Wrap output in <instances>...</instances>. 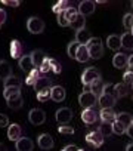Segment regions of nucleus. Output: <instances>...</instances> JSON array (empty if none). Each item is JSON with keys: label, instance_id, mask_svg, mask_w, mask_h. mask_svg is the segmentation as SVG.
<instances>
[{"label": "nucleus", "instance_id": "obj_20", "mask_svg": "<svg viewBox=\"0 0 133 151\" xmlns=\"http://www.w3.org/2000/svg\"><path fill=\"white\" fill-rule=\"evenodd\" d=\"M6 104H8V107H9L11 110H19V108L24 105L22 95H21V93H16V95L8 98V99H6Z\"/></svg>", "mask_w": 133, "mask_h": 151}, {"label": "nucleus", "instance_id": "obj_31", "mask_svg": "<svg viewBox=\"0 0 133 151\" xmlns=\"http://www.w3.org/2000/svg\"><path fill=\"white\" fill-rule=\"evenodd\" d=\"M3 86L5 88H18V89H21V86H22V82H21V79H18L16 76H11V77H8L5 82H3Z\"/></svg>", "mask_w": 133, "mask_h": 151}, {"label": "nucleus", "instance_id": "obj_53", "mask_svg": "<svg viewBox=\"0 0 133 151\" xmlns=\"http://www.w3.org/2000/svg\"><path fill=\"white\" fill-rule=\"evenodd\" d=\"M0 151H8V147L3 142H0Z\"/></svg>", "mask_w": 133, "mask_h": 151}, {"label": "nucleus", "instance_id": "obj_25", "mask_svg": "<svg viewBox=\"0 0 133 151\" xmlns=\"http://www.w3.org/2000/svg\"><path fill=\"white\" fill-rule=\"evenodd\" d=\"M19 68L24 71V73H30V71H33L34 70V64H33V61H31V56L30 55H24L21 59H19Z\"/></svg>", "mask_w": 133, "mask_h": 151}, {"label": "nucleus", "instance_id": "obj_3", "mask_svg": "<svg viewBox=\"0 0 133 151\" xmlns=\"http://www.w3.org/2000/svg\"><path fill=\"white\" fill-rule=\"evenodd\" d=\"M96 102H98V96H96L95 93H92L90 91H84V92L80 93V96H79V104H80L84 110L92 108Z\"/></svg>", "mask_w": 133, "mask_h": 151}, {"label": "nucleus", "instance_id": "obj_16", "mask_svg": "<svg viewBox=\"0 0 133 151\" xmlns=\"http://www.w3.org/2000/svg\"><path fill=\"white\" fill-rule=\"evenodd\" d=\"M66 98V92L62 86H53L50 91V99L55 102H62Z\"/></svg>", "mask_w": 133, "mask_h": 151}, {"label": "nucleus", "instance_id": "obj_52", "mask_svg": "<svg viewBox=\"0 0 133 151\" xmlns=\"http://www.w3.org/2000/svg\"><path fill=\"white\" fill-rule=\"evenodd\" d=\"M126 133H127L130 138H133V122H132V124H130V127L127 129V132H126Z\"/></svg>", "mask_w": 133, "mask_h": 151}, {"label": "nucleus", "instance_id": "obj_27", "mask_svg": "<svg viewBox=\"0 0 133 151\" xmlns=\"http://www.w3.org/2000/svg\"><path fill=\"white\" fill-rule=\"evenodd\" d=\"M40 74H41V73H40V70H39V68H34L33 71H30V73H28L27 79H25V83H27L28 86H33V88H34V85L37 83V80L41 77Z\"/></svg>", "mask_w": 133, "mask_h": 151}, {"label": "nucleus", "instance_id": "obj_38", "mask_svg": "<svg viewBox=\"0 0 133 151\" xmlns=\"http://www.w3.org/2000/svg\"><path fill=\"white\" fill-rule=\"evenodd\" d=\"M16 93H21V89H18V88H5L3 89V96L6 99L14 96V95H16Z\"/></svg>", "mask_w": 133, "mask_h": 151}, {"label": "nucleus", "instance_id": "obj_48", "mask_svg": "<svg viewBox=\"0 0 133 151\" xmlns=\"http://www.w3.org/2000/svg\"><path fill=\"white\" fill-rule=\"evenodd\" d=\"M2 3L6 5V6H12V8H18L21 5L19 0H2Z\"/></svg>", "mask_w": 133, "mask_h": 151}, {"label": "nucleus", "instance_id": "obj_28", "mask_svg": "<svg viewBox=\"0 0 133 151\" xmlns=\"http://www.w3.org/2000/svg\"><path fill=\"white\" fill-rule=\"evenodd\" d=\"M120 39H121V47L127 50H133V34L132 33H124L123 36H120Z\"/></svg>", "mask_w": 133, "mask_h": 151}, {"label": "nucleus", "instance_id": "obj_8", "mask_svg": "<svg viewBox=\"0 0 133 151\" xmlns=\"http://www.w3.org/2000/svg\"><path fill=\"white\" fill-rule=\"evenodd\" d=\"M95 12V2H92V0H83V2H80L79 5V14L82 17H89Z\"/></svg>", "mask_w": 133, "mask_h": 151}, {"label": "nucleus", "instance_id": "obj_49", "mask_svg": "<svg viewBox=\"0 0 133 151\" xmlns=\"http://www.w3.org/2000/svg\"><path fill=\"white\" fill-rule=\"evenodd\" d=\"M6 18H8V14L5 12V9H0V25H3L6 22Z\"/></svg>", "mask_w": 133, "mask_h": 151}, {"label": "nucleus", "instance_id": "obj_15", "mask_svg": "<svg viewBox=\"0 0 133 151\" xmlns=\"http://www.w3.org/2000/svg\"><path fill=\"white\" fill-rule=\"evenodd\" d=\"M49 89H52V80H50L49 77H44V76H41V77L37 80V83L34 85L36 93L43 92V91H49Z\"/></svg>", "mask_w": 133, "mask_h": 151}, {"label": "nucleus", "instance_id": "obj_43", "mask_svg": "<svg viewBox=\"0 0 133 151\" xmlns=\"http://www.w3.org/2000/svg\"><path fill=\"white\" fill-rule=\"evenodd\" d=\"M102 95H112V96H115L114 85H112V83H105V85H104V93H102Z\"/></svg>", "mask_w": 133, "mask_h": 151}, {"label": "nucleus", "instance_id": "obj_18", "mask_svg": "<svg viewBox=\"0 0 133 151\" xmlns=\"http://www.w3.org/2000/svg\"><path fill=\"white\" fill-rule=\"evenodd\" d=\"M98 102L101 105V108H112L117 104V96L112 95H101L98 98Z\"/></svg>", "mask_w": 133, "mask_h": 151}, {"label": "nucleus", "instance_id": "obj_4", "mask_svg": "<svg viewBox=\"0 0 133 151\" xmlns=\"http://www.w3.org/2000/svg\"><path fill=\"white\" fill-rule=\"evenodd\" d=\"M27 28L31 34H40L44 31V22H43V19H40L37 17H31L27 21Z\"/></svg>", "mask_w": 133, "mask_h": 151}, {"label": "nucleus", "instance_id": "obj_21", "mask_svg": "<svg viewBox=\"0 0 133 151\" xmlns=\"http://www.w3.org/2000/svg\"><path fill=\"white\" fill-rule=\"evenodd\" d=\"M31 61H33V64H34V68H40L41 67V64L46 61V53L43 52V50H33L31 52Z\"/></svg>", "mask_w": 133, "mask_h": 151}, {"label": "nucleus", "instance_id": "obj_42", "mask_svg": "<svg viewBox=\"0 0 133 151\" xmlns=\"http://www.w3.org/2000/svg\"><path fill=\"white\" fill-rule=\"evenodd\" d=\"M50 91H52V89H49V91H43V92H39V93H37V101H40V102H46V101H49V99H50Z\"/></svg>", "mask_w": 133, "mask_h": 151}, {"label": "nucleus", "instance_id": "obj_36", "mask_svg": "<svg viewBox=\"0 0 133 151\" xmlns=\"http://www.w3.org/2000/svg\"><path fill=\"white\" fill-rule=\"evenodd\" d=\"M79 47H80V45L74 40V42H71L70 45H68V56L70 58H73V59H76V55H77V50H79Z\"/></svg>", "mask_w": 133, "mask_h": 151}, {"label": "nucleus", "instance_id": "obj_13", "mask_svg": "<svg viewBox=\"0 0 133 151\" xmlns=\"http://www.w3.org/2000/svg\"><path fill=\"white\" fill-rule=\"evenodd\" d=\"M15 148H16V151H33L34 142H33V139L22 136L21 139H18L15 142Z\"/></svg>", "mask_w": 133, "mask_h": 151}, {"label": "nucleus", "instance_id": "obj_29", "mask_svg": "<svg viewBox=\"0 0 133 151\" xmlns=\"http://www.w3.org/2000/svg\"><path fill=\"white\" fill-rule=\"evenodd\" d=\"M76 59L79 62H87L90 59V55H89V50H87V46H83L80 45L79 50H77V55H76Z\"/></svg>", "mask_w": 133, "mask_h": 151}, {"label": "nucleus", "instance_id": "obj_23", "mask_svg": "<svg viewBox=\"0 0 133 151\" xmlns=\"http://www.w3.org/2000/svg\"><path fill=\"white\" fill-rule=\"evenodd\" d=\"M104 85H105V83L102 82V77H101V79H98L96 82H93L89 88H84V91H90L92 93H95V95L99 98V96L104 93Z\"/></svg>", "mask_w": 133, "mask_h": 151}, {"label": "nucleus", "instance_id": "obj_57", "mask_svg": "<svg viewBox=\"0 0 133 151\" xmlns=\"http://www.w3.org/2000/svg\"><path fill=\"white\" fill-rule=\"evenodd\" d=\"M132 6H133V3H132Z\"/></svg>", "mask_w": 133, "mask_h": 151}, {"label": "nucleus", "instance_id": "obj_44", "mask_svg": "<svg viewBox=\"0 0 133 151\" xmlns=\"http://www.w3.org/2000/svg\"><path fill=\"white\" fill-rule=\"evenodd\" d=\"M112 133L114 135H123V133H126V129L123 126H120L117 122H114L112 123Z\"/></svg>", "mask_w": 133, "mask_h": 151}, {"label": "nucleus", "instance_id": "obj_35", "mask_svg": "<svg viewBox=\"0 0 133 151\" xmlns=\"http://www.w3.org/2000/svg\"><path fill=\"white\" fill-rule=\"evenodd\" d=\"M98 130L104 135V138L111 136V135H112V124H109V123H101Z\"/></svg>", "mask_w": 133, "mask_h": 151}, {"label": "nucleus", "instance_id": "obj_55", "mask_svg": "<svg viewBox=\"0 0 133 151\" xmlns=\"http://www.w3.org/2000/svg\"><path fill=\"white\" fill-rule=\"evenodd\" d=\"M130 33H132V34H133V27H132V30H130Z\"/></svg>", "mask_w": 133, "mask_h": 151}, {"label": "nucleus", "instance_id": "obj_54", "mask_svg": "<svg viewBox=\"0 0 133 151\" xmlns=\"http://www.w3.org/2000/svg\"><path fill=\"white\" fill-rule=\"evenodd\" d=\"M126 151H133V142L127 144V147H126Z\"/></svg>", "mask_w": 133, "mask_h": 151}, {"label": "nucleus", "instance_id": "obj_56", "mask_svg": "<svg viewBox=\"0 0 133 151\" xmlns=\"http://www.w3.org/2000/svg\"><path fill=\"white\" fill-rule=\"evenodd\" d=\"M79 151H84V150H80V148H79Z\"/></svg>", "mask_w": 133, "mask_h": 151}, {"label": "nucleus", "instance_id": "obj_58", "mask_svg": "<svg viewBox=\"0 0 133 151\" xmlns=\"http://www.w3.org/2000/svg\"><path fill=\"white\" fill-rule=\"evenodd\" d=\"M132 99H133V98H132Z\"/></svg>", "mask_w": 133, "mask_h": 151}, {"label": "nucleus", "instance_id": "obj_46", "mask_svg": "<svg viewBox=\"0 0 133 151\" xmlns=\"http://www.w3.org/2000/svg\"><path fill=\"white\" fill-rule=\"evenodd\" d=\"M6 126H9V117H8L6 114H2V113H0V129H2V127H6Z\"/></svg>", "mask_w": 133, "mask_h": 151}, {"label": "nucleus", "instance_id": "obj_11", "mask_svg": "<svg viewBox=\"0 0 133 151\" xmlns=\"http://www.w3.org/2000/svg\"><path fill=\"white\" fill-rule=\"evenodd\" d=\"M8 138L11 141H14V142H16L18 139H21L22 138V127L19 124H16V123L9 124V127H8Z\"/></svg>", "mask_w": 133, "mask_h": 151}, {"label": "nucleus", "instance_id": "obj_24", "mask_svg": "<svg viewBox=\"0 0 133 151\" xmlns=\"http://www.w3.org/2000/svg\"><path fill=\"white\" fill-rule=\"evenodd\" d=\"M107 46L111 50H120L121 49V39L117 34H111L107 37Z\"/></svg>", "mask_w": 133, "mask_h": 151}, {"label": "nucleus", "instance_id": "obj_39", "mask_svg": "<svg viewBox=\"0 0 133 151\" xmlns=\"http://www.w3.org/2000/svg\"><path fill=\"white\" fill-rule=\"evenodd\" d=\"M123 25H124V28L132 30V27H133V15L132 14H126L123 17Z\"/></svg>", "mask_w": 133, "mask_h": 151}, {"label": "nucleus", "instance_id": "obj_22", "mask_svg": "<svg viewBox=\"0 0 133 151\" xmlns=\"http://www.w3.org/2000/svg\"><path fill=\"white\" fill-rule=\"evenodd\" d=\"M90 39H92V34H90V31H89L87 28H83V30H80V31L76 33V42H77L79 45L86 46Z\"/></svg>", "mask_w": 133, "mask_h": 151}, {"label": "nucleus", "instance_id": "obj_19", "mask_svg": "<svg viewBox=\"0 0 133 151\" xmlns=\"http://www.w3.org/2000/svg\"><path fill=\"white\" fill-rule=\"evenodd\" d=\"M115 122H117L120 126H123V127L126 129V132H127V129L130 127V124H132V122H133V116L129 114V113H118Z\"/></svg>", "mask_w": 133, "mask_h": 151}, {"label": "nucleus", "instance_id": "obj_45", "mask_svg": "<svg viewBox=\"0 0 133 151\" xmlns=\"http://www.w3.org/2000/svg\"><path fill=\"white\" fill-rule=\"evenodd\" d=\"M39 70H40V73H41V74L49 73V71H50V58H46V61L41 64V67H40Z\"/></svg>", "mask_w": 133, "mask_h": 151}, {"label": "nucleus", "instance_id": "obj_26", "mask_svg": "<svg viewBox=\"0 0 133 151\" xmlns=\"http://www.w3.org/2000/svg\"><path fill=\"white\" fill-rule=\"evenodd\" d=\"M12 76V67L6 61H0V79L3 82Z\"/></svg>", "mask_w": 133, "mask_h": 151}, {"label": "nucleus", "instance_id": "obj_9", "mask_svg": "<svg viewBox=\"0 0 133 151\" xmlns=\"http://www.w3.org/2000/svg\"><path fill=\"white\" fill-rule=\"evenodd\" d=\"M99 119L102 123H109L112 124L117 119V113L112 110V108H102L101 113H99Z\"/></svg>", "mask_w": 133, "mask_h": 151}, {"label": "nucleus", "instance_id": "obj_33", "mask_svg": "<svg viewBox=\"0 0 133 151\" xmlns=\"http://www.w3.org/2000/svg\"><path fill=\"white\" fill-rule=\"evenodd\" d=\"M79 15H80V14H79V9H76V8H73V6H70L68 9L64 12V17L66 18V21H68L70 24L74 22V21L79 18Z\"/></svg>", "mask_w": 133, "mask_h": 151}, {"label": "nucleus", "instance_id": "obj_17", "mask_svg": "<svg viewBox=\"0 0 133 151\" xmlns=\"http://www.w3.org/2000/svg\"><path fill=\"white\" fill-rule=\"evenodd\" d=\"M127 62H129V56L124 55V53H121V52H117V53L114 55V58H112V64H114V67L118 68V70L126 68V67H127Z\"/></svg>", "mask_w": 133, "mask_h": 151}, {"label": "nucleus", "instance_id": "obj_2", "mask_svg": "<svg viewBox=\"0 0 133 151\" xmlns=\"http://www.w3.org/2000/svg\"><path fill=\"white\" fill-rule=\"evenodd\" d=\"M98 79H101V73L95 68V67H89L83 71L82 74V83L84 85V88H89L93 82H96Z\"/></svg>", "mask_w": 133, "mask_h": 151}, {"label": "nucleus", "instance_id": "obj_32", "mask_svg": "<svg viewBox=\"0 0 133 151\" xmlns=\"http://www.w3.org/2000/svg\"><path fill=\"white\" fill-rule=\"evenodd\" d=\"M68 8H70V2H66V0H59V2H56V3L53 5L52 11H53L56 15H59V14H64Z\"/></svg>", "mask_w": 133, "mask_h": 151}, {"label": "nucleus", "instance_id": "obj_41", "mask_svg": "<svg viewBox=\"0 0 133 151\" xmlns=\"http://www.w3.org/2000/svg\"><path fill=\"white\" fill-rule=\"evenodd\" d=\"M58 132H59L61 135H73V133H74V129H73L71 126L61 124V126L58 127Z\"/></svg>", "mask_w": 133, "mask_h": 151}, {"label": "nucleus", "instance_id": "obj_7", "mask_svg": "<svg viewBox=\"0 0 133 151\" xmlns=\"http://www.w3.org/2000/svg\"><path fill=\"white\" fill-rule=\"evenodd\" d=\"M73 110L71 108H68V107H62V108H59V110H56V114H55V117H56V122H59L61 124H66L71 119H73Z\"/></svg>", "mask_w": 133, "mask_h": 151}, {"label": "nucleus", "instance_id": "obj_34", "mask_svg": "<svg viewBox=\"0 0 133 151\" xmlns=\"http://www.w3.org/2000/svg\"><path fill=\"white\" fill-rule=\"evenodd\" d=\"M84 25H86V18H84V17H82V15H79V18H77L74 22H71V24H70V27H71V28H74V30H76V33H77V31H80V30H83V28H86Z\"/></svg>", "mask_w": 133, "mask_h": 151}, {"label": "nucleus", "instance_id": "obj_51", "mask_svg": "<svg viewBox=\"0 0 133 151\" xmlns=\"http://www.w3.org/2000/svg\"><path fill=\"white\" fill-rule=\"evenodd\" d=\"M127 67H129L130 70H133V55H130V56H129V62H127Z\"/></svg>", "mask_w": 133, "mask_h": 151}, {"label": "nucleus", "instance_id": "obj_50", "mask_svg": "<svg viewBox=\"0 0 133 151\" xmlns=\"http://www.w3.org/2000/svg\"><path fill=\"white\" fill-rule=\"evenodd\" d=\"M62 151H79V148H77V145H74V144H70V145H66Z\"/></svg>", "mask_w": 133, "mask_h": 151}, {"label": "nucleus", "instance_id": "obj_40", "mask_svg": "<svg viewBox=\"0 0 133 151\" xmlns=\"http://www.w3.org/2000/svg\"><path fill=\"white\" fill-rule=\"evenodd\" d=\"M123 83L126 85H132L133 86V70H127L124 74H123Z\"/></svg>", "mask_w": 133, "mask_h": 151}, {"label": "nucleus", "instance_id": "obj_5", "mask_svg": "<svg viewBox=\"0 0 133 151\" xmlns=\"http://www.w3.org/2000/svg\"><path fill=\"white\" fill-rule=\"evenodd\" d=\"M86 141H87V144H90L93 148H99V147H102L105 138H104V135H102L99 130H92V132H89V133L86 135Z\"/></svg>", "mask_w": 133, "mask_h": 151}, {"label": "nucleus", "instance_id": "obj_30", "mask_svg": "<svg viewBox=\"0 0 133 151\" xmlns=\"http://www.w3.org/2000/svg\"><path fill=\"white\" fill-rule=\"evenodd\" d=\"M114 89H115V96L117 98H123V96H127L129 95V85H126L123 82L114 85Z\"/></svg>", "mask_w": 133, "mask_h": 151}, {"label": "nucleus", "instance_id": "obj_1", "mask_svg": "<svg viewBox=\"0 0 133 151\" xmlns=\"http://www.w3.org/2000/svg\"><path fill=\"white\" fill-rule=\"evenodd\" d=\"M86 46H87V50H89V55L92 59H99L104 56V45H102L101 39L92 37Z\"/></svg>", "mask_w": 133, "mask_h": 151}, {"label": "nucleus", "instance_id": "obj_6", "mask_svg": "<svg viewBox=\"0 0 133 151\" xmlns=\"http://www.w3.org/2000/svg\"><path fill=\"white\" fill-rule=\"evenodd\" d=\"M28 120L31 124H43L46 122V113L43 110H39V108H33L30 113H28Z\"/></svg>", "mask_w": 133, "mask_h": 151}, {"label": "nucleus", "instance_id": "obj_10", "mask_svg": "<svg viewBox=\"0 0 133 151\" xmlns=\"http://www.w3.org/2000/svg\"><path fill=\"white\" fill-rule=\"evenodd\" d=\"M98 117H99V114L93 108L83 110V113H82V120H83L84 124H93V123H96L98 122Z\"/></svg>", "mask_w": 133, "mask_h": 151}, {"label": "nucleus", "instance_id": "obj_14", "mask_svg": "<svg viewBox=\"0 0 133 151\" xmlns=\"http://www.w3.org/2000/svg\"><path fill=\"white\" fill-rule=\"evenodd\" d=\"M24 47H22V43L19 40H12L11 42V56L14 59H21L24 55Z\"/></svg>", "mask_w": 133, "mask_h": 151}, {"label": "nucleus", "instance_id": "obj_37", "mask_svg": "<svg viewBox=\"0 0 133 151\" xmlns=\"http://www.w3.org/2000/svg\"><path fill=\"white\" fill-rule=\"evenodd\" d=\"M50 71L53 74H61L62 71V67H61V62L55 58H50Z\"/></svg>", "mask_w": 133, "mask_h": 151}, {"label": "nucleus", "instance_id": "obj_12", "mask_svg": "<svg viewBox=\"0 0 133 151\" xmlns=\"http://www.w3.org/2000/svg\"><path fill=\"white\" fill-rule=\"evenodd\" d=\"M37 144H39V147L41 148V150H52L53 148V139H52V136L49 135V133H41V135H39L37 136Z\"/></svg>", "mask_w": 133, "mask_h": 151}, {"label": "nucleus", "instance_id": "obj_47", "mask_svg": "<svg viewBox=\"0 0 133 151\" xmlns=\"http://www.w3.org/2000/svg\"><path fill=\"white\" fill-rule=\"evenodd\" d=\"M58 24H59L61 27H70V22L66 21V18L64 17V14H59V15H58Z\"/></svg>", "mask_w": 133, "mask_h": 151}]
</instances>
